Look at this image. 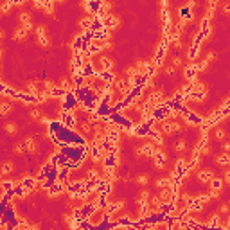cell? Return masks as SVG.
<instances>
[{"label": "cell", "mask_w": 230, "mask_h": 230, "mask_svg": "<svg viewBox=\"0 0 230 230\" xmlns=\"http://www.w3.org/2000/svg\"><path fill=\"white\" fill-rule=\"evenodd\" d=\"M20 185L25 189V192H31V191L38 185V180H36V178H24V180L20 182Z\"/></svg>", "instance_id": "6da1fadb"}, {"label": "cell", "mask_w": 230, "mask_h": 230, "mask_svg": "<svg viewBox=\"0 0 230 230\" xmlns=\"http://www.w3.org/2000/svg\"><path fill=\"white\" fill-rule=\"evenodd\" d=\"M200 34L203 38H207L210 34V24H209V18H203L201 20V24H200Z\"/></svg>", "instance_id": "7a4b0ae2"}, {"label": "cell", "mask_w": 230, "mask_h": 230, "mask_svg": "<svg viewBox=\"0 0 230 230\" xmlns=\"http://www.w3.org/2000/svg\"><path fill=\"white\" fill-rule=\"evenodd\" d=\"M196 74H198V68H196V65H192V67L185 68V77H187L189 81H192V83H194V79H196Z\"/></svg>", "instance_id": "3957f363"}, {"label": "cell", "mask_w": 230, "mask_h": 230, "mask_svg": "<svg viewBox=\"0 0 230 230\" xmlns=\"http://www.w3.org/2000/svg\"><path fill=\"white\" fill-rule=\"evenodd\" d=\"M221 185H223V180H219V178H212V180H210L212 191H221Z\"/></svg>", "instance_id": "277c9868"}, {"label": "cell", "mask_w": 230, "mask_h": 230, "mask_svg": "<svg viewBox=\"0 0 230 230\" xmlns=\"http://www.w3.org/2000/svg\"><path fill=\"white\" fill-rule=\"evenodd\" d=\"M198 178H200L201 182H210V180H212V173H210V171H201V173L198 174Z\"/></svg>", "instance_id": "5b68a950"}, {"label": "cell", "mask_w": 230, "mask_h": 230, "mask_svg": "<svg viewBox=\"0 0 230 230\" xmlns=\"http://www.w3.org/2000/svg\"><path fill=\"white\" fill-rule=\"evenodd\" d=\"M11 191H13V194H16V196H20V198H24V196L27 194V192H25V189H24V187H22V185H14V187H13Z\"/></svg>", "instance_id": "8992f818"}, {"label": "cell", "mask_w": 230, "mask_h": 230, "mask_svg": "<svg viewBox=\"0 0 230 230\" xmlns=\"http://www.w3.org/2000/svg\"><path fill=\"white\" fill-rule=\"evenodd\" d=\"M38 40H40V43L47 45V36H45V27H38Z\"/></svg>", "instance_id": "52a82bcc"}, {"label": "cell", "mask_w": 230, "mask_h": 230, "mask_svg": "<svg viewBox=\"0 0 230 230\" xmlns=\"http://www.w3.org/2000/svg\"><path fill=\"white\" fill-rule=\"evenodd\" d=\"M92 22H94V16H88V18H83V20H81V27L88 31V29L92 27Z\"/></svg>", "instance_id": "ba28073f"}, {"label": "cell", "mask_w": 230, "mask_h": 230, "mask_svg": "<svg viewBox=\"0 0 230 230\" xmlns=\"http://www.w3.org/2000/svg\"><path fill=\"white\" fill-rule=\"evenodd\" d=\"M216 162H218V164H221V166H226V164L230 162V156H228L226 153H223V155H219V156L216 158Z\"/></svg>", "instance_id": "9c48e42d"}, {"label": "cell", "mask_w": 230, "mask_h": 230, "mask_svg": "<svg viewBox=\"0 0 230 230\" xmlns=\"http://www.w3.org/2000/svg\"><path fill=\"white\" fill-rule=\"evenodd\" d=\"M0 187H2V192H7V191H11L14 187V183L11 180H6V182H2V185H0Z\"/></svg>", "instance_id": "30bf717a"}, {"label": "cell", "mask_w": 230, "mask_h": 230, "mask_svg": "<svg viewBox=\"0 0 230 230\" xmlns=\"http://www.w3.org/2000/svg\"><path fill=\"white\" fill-rule=\"evenodd\" d=\"M25 149H27V151H31V153H33V151H36V142H34L33 139H27V140H25Z\"/></svg>", "instance_id": "8fae6325"}, {"label": "cell", "mask_w": 230, "mask_h": 230, "mask_svg": "<svg viewBox=\"0 0 230 230\" xmlns=\"http://www.w3.org/2000/svg\"><path fill=\"white\" fill-rule=\"evenodd\" d=\"M7 111H11V104L9 103H2L0 104V115H6Z\"/></svg>", "instance_id": "7c38bea8"}, {"label": "cell", "mask_w": 230, "mask_h": 230, "mask_svg": "<svg viewBox=\"0 0 230 230\" xmlns=\"http://www.w3.org/2000/svg\"><path fill=\"white\" fill-rule=\"evenodd\" d=\"M9 171H13V164H11V162H7V164L2 166V173H0V174H7Z\"/></svg>", "instance_id": "4fadbf2b"}, {"label": "cell", "mask_w": 230, "mask_h": 230, "mask_svg": "<svg viewBox=\"0 0 230 230\" xmlns=\"http://www.w3.org/2000/svg\"><path fill=\"white\" fill-rule=\"evenodd\" d=\"M24 36H25V31H24V27H20V29L14 33V38H16V40H22Z\"/></svg>", "instance_id": "5bb4252c"}, {"label": "cell", "mask_w": 230, "mask_h": 230, "mask_svg": "<svg viewBox=\"0 0 230 230\" xmlns=\"http://www.w3.org/2000/svg\"><path fill=\"white\" fill-rule=\"evenodd\" d=\"M6 131H7V133H16V124H7V126H6Z\"/></svg>", "instance_id": "9a60e30c"}, {"label": "cell", "mask_w": 230, "mask_h": 230, "mask_svg": "<svg viewBox=\"0 0 230 230\" xmlns=\"http://www.w3.org/2000/svg\"><path fill=\"white\" fill-rule=\"evenodd\" d=\"M183 149H185V142L180 140V142L176 144V151H183Z\"/></svg>", "instance_id": "2e32d148"}, {"label": "cell", "mask_w": 230, "mask_h": 230, "mask_svg": "<svg viewBox=\"0 0 230 230\" xmlns=\"http://www.w3.org/2000/svg\"><path fill=\"white\" fill-rule=\"evenodd\" d=\"M216 137H218L219 140H221V139H225V131H223V129H216Z\"/></svg>", "instance_id": "e0dca14e"}, {"label": "cell", "mask_w": 230, "mask_h": 230, "mask_svg": "<svg viewBox=\"0 0 230 230\" xmlns=\"http://www.w3.org/2000/svg\"><path fill=\"white\" fill-rule=\"evenodd\" d=\"M137 182H139L140 185H146V183H148V176H139V180H137Z\"/></svg>", "instance_id": "ac0fdd59"}, {"label": "cell", "mask_w": 230, "mask_h": 230, "mask_svg": "<svg viewBox=\"0 0 230 230\" xmlns=\"http://www.w3.org/2000/svg\"><path fill=\"white\" fill-rule=\"evenodd\" d=\"M31 117H33V119H40V111H38V110H33V111H31Z\"/></svg>", "instance_id": "d6986e66"}, {"label": "cell", "mask_w": 230, "mask_h": 230, "mask_svg": "<svg viewBox=\"0 0 230 230\" xmlns=\"http://www.w3.org/2000/svg\"><path fill=\"white\" fill-rule=\"evenodd\" d=\"M225 183H230V171H225Z\"/></svg>", "instance_id": "ffe728a7"}, {"label": "cell", "mask_w": 230, "mask_h": 230, "mask_svg": "<svg viewBox=\"0 0 230 230\" xmlns=\"http://www.w3.org/2000/svg\"><path fill=\"white\" fill-rule=\"evenodd\" d=\"M16 151H18V153H24V151H25V146H22V144H18V146H16Z\"/></svg>", "instance_id": "44dd1931"}, {"label": "cell", "mask_w": 230, "mask_h": 230, "mask_svg": "<svg viewBox=\"0 0 230 230\" xmlns=\"http://www.w3.org/2000/svg\"><path fill=\"white\" fill-rule=\"evenodd\" d=\"M221 212H225V214L228 212V205H226V203H223V205H221Z\"/></svg>", "instance_id": "7402d4cb"}, {"label": "cell", "mask_w": 230, "mask_h": 230, "mask_svg": "<svg viewBox=\"0 0 230 230\" xmlns=\"http://www.w3.org/2000/svg\"><path fill=\"white\" fill-rule=\"evenodd\" d=\"M173 63H174V65H176V67H178V65H182V59H180V58H178V56H176V58H174V59H173Z\"/></svg>", "instance_id": "603a6c76"}]
</instances>
